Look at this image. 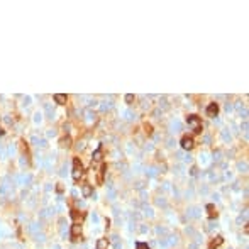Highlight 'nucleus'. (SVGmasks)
Returning <instances> with one entry per match:
<instances>
[{
    "instance_id": "f257e3e1",
    "label": "nucleus",
    "mask_w": 249,
    "mask_h": 249,
    "mask_svg": "<svg viewBox=\"0 0 249 249\" xmlns=\"http://www.w3.org/2000/svg\"><path fill=\"white\" fill-rule=\"evenodd\" d=\"M83 171H85V169H83L81 161L78 159V158H73V180L80 181V178H83V175H85Z\"/></svg>"
},
{
    "instance_id": "f03ea898",
    "label": "nucleus",
    "mask_w": 249,
    "mask_h": 249,
    "mask_svg": "<svg viewBox=\"0 0 249 249\" xmlns=\"http://www.w3.org/2000/svg\"><path fill=\"white\" fill-rule=\"evenodd\" d=\"M186 122H188V126L193 127L195 134H200L202 132V119L198 117V115H188V117H186Z\"/></svg>"
},
{
    "instance_id": "7ed1b4c3",
    "label": "nucleus",
    "mask_w": 249,
    "mask_h": 249,
    "mask_svg": "<svg viewBox=\"0 0 249 249\" xmlns=\"http://www.w3.org/2000/svg\"><path fill=\"white\" fill-rule=\"evenodd\" d=\"M70 237H71L73 242L81 241V224H73L71 231H70Z\"/></svg>"
},
{
    "instance_id": "20e7f679",
    "label": "nucleus",
    "mask_w": 249,
    "mask_h": 249,
    "mask_svg": "<svg viewBox=\"0 0 249 249\" xmlns=\"http://www.w3.org/2000/svg\"><path fill=\"white\" fill-rule=\"evenodd\" d=\"M70 217L73 219V224H81L83 219L86 217V212H83V210H76L73 209L71 212H70Z\"/></svg>"
},
{
    "instance_id": "39448f33",
    "label": "nucleus",
    "mask_w": 249,
    "mask_h": 249,
    "mask_svg": "<svg viewBox=\"0 0 249 249\" xmlns=\"http://www.w3.org/2000/svg\"><path fill=\"white\" fill-rule=\"evenodd\" d=\"M180 144H181V148H183V149H186V151H190V149L195 148V141H193L192 136H188V134H185L183 137H181Z\"/></svg>"
},
{
    "instance_id": "423d86ee",
    "label": "nucleus",
    "mask_w": 249,
    "mask_h": 249,
    "mask_svg": "<svg viewBox=\"0 0 249 249\" xmlns=\"http://www.w3.org/2000/svg\"><path fill=\"white\" fill-rule=\"evenodd\" d=\"M105 171H107V164L102 163V166L97 169V185H102V183H103V176H105Z\"/></svg>"
},
{
    "instance_id": "0eeeda50",
    "label": "nucleus",
    "mask_w": 249,
    "mask_h": 249,
    "mask_svg": "<svg viewBox=\"0 0 249 249\" xmlns=\"http://www.w3.org/2000/svg\"><path fill=\"white\" fill-rule=\"evenodd\" d=\"M222 242H224V237H222V236H217L215 239H212V241L209 242L207 249H217V247H220V246H222Z\"/></svg>"
},
{
    "instance_id": "6e6552de",
    "label": "nucleus",
    "mask_w": 249,
    "mask_h": 249,
    "mask_svg": "<svg viewBox=\"0 0 249 249\" xmlns=\"http://www.w3.org/2000/svg\"><path fill=\"white\" fill-rule=\"evenodd\" d=\"M205 112H207V115H209V117H215V115L219 114V105H217L215 102H214V103H209V107H207Z\"/></svg>"
},
{
    "instance_id": "1a4fd4ad",
    "label": "nucleus",
    "mask_w": 249,
    "mask_h": 249,
    "mask_svg": "<svg viewBox=\"0 0 249 249\" xmlns=\"http://www.w3.org/2000/svg\"><path fill=\"white\" fill-rule=\"evenodd\" d=\"M207 215H209L210 219H215L219 215V212H217V209H215L214 203H209V205H207Z\"/></svg>"
},
{
    "instance_id": "9d476101",
    "label": "nucleus",
    "mask_w": 249,
    "mask_h": 249,
    "mask_svg": "<svg viewBox=\"0 0 249 249\" xmlns=\"http://www.w3.org/2000/svg\"><path fill=\"white\" fill-rule=\"evenodd\" d=\"M54 102L60 103V105H65V103L68 102V97H66V95H63V93H56V95H54Z\"/></svg>"
},
{
    "instance_id": "9b49d317",
    "label": "nucleus",
    "mask_w": 249,
    "mask_h": 249,
    "mask_svg": "<svg viewBox=\"0 0 249 249\" xmlns=\"http://www.w3.org/2000/svg\"><path fill=\"white\" fill-rule=\"evenodd\" d=\"M107 247H109V241H107L105 237L97 241V249H107Z\"/></svg>"
},
{
    "instance_id": "f8f14e48",
    "label": "nucleus",
    "mask_w": 249,
    "mask_h": 249,
    "mask_svg": "<svg viewBox=\"0 0 249 249\" xmlns=\"http://www.w3.org/2000/svg\"><path fill=\"white\" fill-rule=\"evenodd\" d=\"M60 144H61L63 148H70V146H71V137H70V136H66V137H61Z\"/></svg>"
},
{
    "instance_id": "ddd939ff",
    "label": "nucleus",
    "mask_w": 249,
    "mask_h": 249,
    "mask_svg": "<svg viewBox=\"0 0 249 249\" xmlns=\"http://www.w3.org/2000/svg\"><path fill=\"white\" fill-rule=\"evenodd\" d=\"M92 192H93L92 185H88V183L83 185V195H85V197H90V195H92Z\"/></svg>"
},
{
    "instance_id": "4468645a",
    "label": "nucleus",
    "mask_w": 249,
    "mask_h": 249,
    "mask_svg": "<svg viewBox=\"0 0 249 249\" xmlns=\"http://www.w3.org/2000/svg\"><path fill=\"white\" fill-rule=\"evenodd\" d=\"M102 154H103V149H102V146H100L97 151L93 153V161H102Z\"/></svg>"
},
{
    "instance_id": "2eb2a0df",
    "label": "nucleus",
    "mask_w": 249,
    "mask_h": 249,
    "mask_svg": "<svg viewBox=\"0 0 249 249\" xmlns=\"http://www.w3.org/2000/svg\"><path fill=\"white\" fill-rule=\"evenodd\" d=\"M20 151H22L24 154H26V158H27V159H31V154H29V149H27V144L24 143V141H20Z\"/></svg>"
},
{
    "instance_id": "dca6fc26",
    "label": "nucleus",
    "mask_w": 249,
    "mask_h": 249,
    "mask_svg": "<svg viewBox=\"0 0 249 249\" xmlns=\"http://www.w3.org/2000/svg\"><path fill=\"white\" fill-rule=\"evenodd\" d=\"M143 127H144V132H146L148 136H153V126H151V124L144 122V126H143Z\"/></svg>"
},
{
    "instance_id": "f3484780",
    "label": "nucleus",
    "mask_w": 249,
    "mask_h": 249,
    "mask_svg": "<svg viewBox=\"0 0 249 249\" xmlns=\"http://www.w3.org/2000/svg\"><path fill=\"white\" fill-rule=\"evenodd\" d=\"M136 249H151L148 246V244H144V242H137L136 244Z\"/></svg>"
},
{
    "instance_id": "a211bd4d",
    "label": "nucleus",
    "mask_w": 249,
    "mask_h": 249,
    "mask_svg": "<svg viewBox=\"0 0 249 249\" xmlns=\"http://www.w3.org/2000/svg\"><path fill=\"white\" fill-rule=\"evenodd\" d=\"M126 102L127 103H132V102H134V95H131V93L126 95Z\"/></svg>"
},
{
    "instance_id": "6ab92c4d",
    "label": "nucleus",
    "mask_w": 249,
    "mask_h": 249,
    "mask_svg": "<svg viewBox=\"0 0 249 249\" xmlns=\"http://www.w3.org/2000/svg\"><path fill=\"white\" fill-rule=\"evenodd\" d=\"M109 227H110V219H105V229L109 231Z\"/></svg>"
}]
</instances>
